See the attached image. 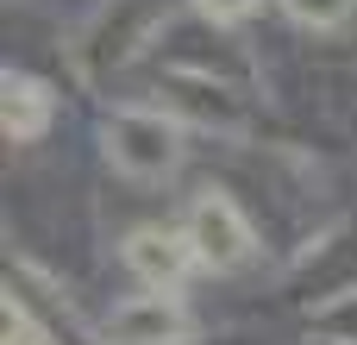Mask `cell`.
Instances as JSON below:
<instances>
[{
	"mask_svg": "<svg viewBox=\"0 0 357 345\" xmlns=\"http://www.w3.org/2000/svg\"><path fill=\"white\" fill-rule=\"evenodd\" d=\"M176 19V0H100L88 25L75 31V63L88 75H113L132 57H144Z\"/></svg>",
	"mask_w": 357,
	"mask_h": 345,
	"instance_id": "cell-2",
	"label": "cell"
},
{
	"mask_svg": "<svg viewBox=\"0 0 357 345\" xmlns=\"http://www.w3.org/2000/svg\"><path fill=\"white\" fill-rule=\"evenodd\" d=\"M188 239H195V258L207 270H238V264L257 258V233L226 189H201L188 201Z\"/></svg>",
	"mask_w": 357,
	"mask_h": 345,
	"instance_id": "cell-3",
	"label": "cell"
},
{
	"mask_svg": "<svg viewBox=\"0 0 357 345\" xmlns=\"http://www.w3.org/2000/svg\"><path fill=\"white\" fill-rule=\"evenodd\" d=\"M100 151L113 163V176L151 189V182H169L182 170V119L163 113V107H119L107 126H100Z\"/></svg>",
	"mask_w": 357,
	"mask_h": 345,
	"instance_id": "cell-1",
	"label": "cell"
},
{
	"mask_svg": "<svg viewBox=\"0 0 357 345\" xmlns=\"http://www.w3.org/2000/svg\"><path fill=\"white\" fill-rule=\"evenodd\" d=\"M100 339L107 345H188L195 339V314H188L176 295L151 289V295L119 302V308L100 321Z\"/></svg>",
	"mask_w": 357,
	"mask_h": 345,
	"instance_id": "cell-4",
	"label": "cell"
},
{
	"mask_svg": "<svg viewBox=\"0 0 357 345\" xmlns=\"http://www.w3.org/2000/svg\"><path fill=\"white\" fill-rule=\"evenodd\" d=\"M0 88H6V145H38L50 132V113H56L50 88L31 82V75H19V69H6Z\"/></svg>",
	"mask_w": 357,
	"mask_h": 345,
	"instance_id": "cell-6",
	"label": "cell"
},
{
	"mask_svg": "<svg viewBox=\"0 0 357 345\" xmlns=\"http://www.w3.org/2000/svg\"><path fill=\"white\" fill-rule=\"evenodd\" d=\"M351 6H357V0H282V13H289L295 25H307V31H333V25H345Z\"/></svg>",
	"mask_w": 357,
	"mask_h": 345,
	"instance_id": "cell-7",
	"label": "cell"
},
{
	"mask_svg": "<svg viewBox=\"0 0 357 345\" xmlns=\"http://www.w3.org/2000/svg\"><path fill=\"white\" fill-rule=\"evenodd\" d=\"M6 345H50V333L31 321V308L13 302V295H6Z\"/></svg>",
	"mask_w": 357,
	"mask_h": 345,
	"instance_id": "cell-8",
	"label": "cell"
},
{
	"mask_svg": "<svg viewBox=\"0 0 357 345\" xmlns=\"http://www.w3.org/2000/svg\"><path fill=\"white\" fill-rule=\"evenodd\" d=\"M195 264H201V258H195L188 226H138V233L126 239V270H132L144 289H163V295H169Z\"/></svg>",
	"mask_w": 357,
	"mask_h": 345,
	"instance_id": "cell-5",
	"label": "cell"
},
{
	"mask_svg": "<svg viewBox=\"0 0 357 345\" xmlns=\"http://www.w3.org/2000/svg\"><path fill=\"white\" fill-rule=\"evenodd\" d=\"M188 6H195L207 25H238V19H251L264 0H188Z\"/></svg>",
	"mask_w": 357,
	"mask_h": 345,
	"instance_id": "cell-9",
	"label": "cell"
}]
</instances>
